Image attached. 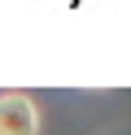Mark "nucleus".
<instances>
[{
    "instance_id": "1",
    "label": "nucleus",
    "mask_w": 131,
    "mask_h": 135,
    "mask_svg": "<svg viewBox=\"0 0 131 135\" xmlns=\"http://www.w3.org/2000/svg\"><path fill=\"white\" fill-rule=\"evenodd\" d=\"M0 135H39V109L26 91H0Z\"/></svg>"
}]
</instances>
